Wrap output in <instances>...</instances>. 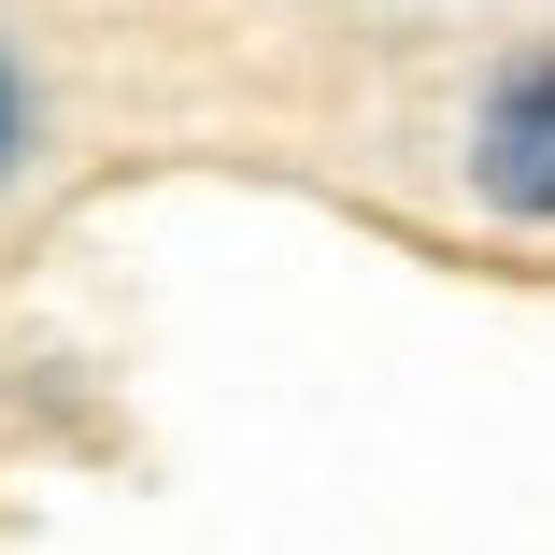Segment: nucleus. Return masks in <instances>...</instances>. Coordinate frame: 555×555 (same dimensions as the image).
<instances>
[{
    "instance_id": "f257e3e1",
    "label": "nucleus",
    "mask_w": 555,
    "mask_h": 555,
    "mask_svg": "<svg viewBox=\"0 0 555 555\" xmlns=\"http://www.w3.org/2000/svg\"><path fill=\"white\" fill-rule=\"evenodd\" d=\"M470 171L499 214H555V57H513L485 86V129H470Z\"/></svg>"
},
{
    "instance_id": "f03ea898",
    "label": "nucleus",
    "mask_w": 555,
    "mask_h": 555,
    "mask_svg": "<svg viewBox=\"0 0 555 555\" xmlns=\"http://www.w3.org/2000/svg\"><path fill=\"white\" fill-rule=\"evenodd\" d=\"M0 143H15V86H0Z\"/></svg>"
}]
</instances>
